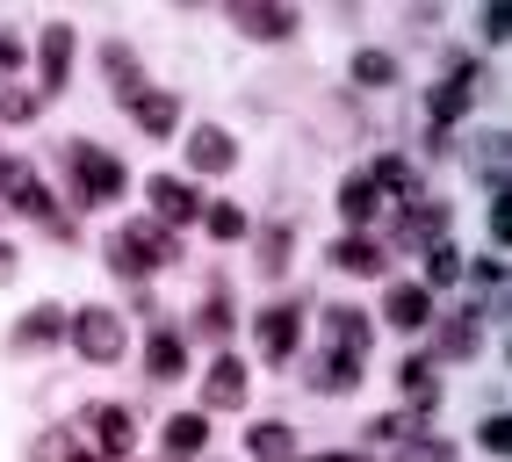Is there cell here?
I'll use <instances>...</instances> for the list:
<instances>
[{
    "instance_id": "11",
    "label": "cell",
    "mask_w": 512,
    "mask_h": 462,
    "mask_svg": "<svg viewBox=\"0 0 512 462\" xmlns=\"http://www.w3.org/2000/svg\"><path fill=\"white\" fill-rule=\"evenodd\" d=\"M469 87H476V58H462V65H455V80H448V87H433V102H426V109H433V123H455V116L469 109Z\"/></svg>"
},
{
    "instance_id": "23",
    "label": "cell",
    "mask_w": 512,
    "mask_h": 462,
    "mask_svg": "<svg viewBox=\"0 0 512 462\" xmlns=\"http://www.w3.org/2000/svg\"><path fill=\"white\" fill-rule=\"evenodd\" d=\"M339 217H347V224H368V217H375V188H368V174H354L347 188H339Z\"/></svg>"
},
{
    "instance_id": "12",
    "label": "cell",
    "mask_w": 512,
    "mask_h": 462,
    "mask_svg": "<svg viewBox=\"0 0 512 462\" xmlns=\"http://www.w3.org/2000/svg\"><path fill=\"white\" fill-rule=\"evenodd\" d=\"M296 333H303V318L282 304V311H260V347H267V361H289L296 354Z\"/></svg>"
},
{
    "instance_id": "37",
    "label": "cell",
    "mask_w": 512,
    "mask_h": 462,
    "mask_svg": "<svg viewBox=\"0 0 512 462\" xmlns=\"http://www.w3.org/2000/svg\"><path fill=\"white\" fill-rule=\"evenodd\" d=\"M73 462H101V455H87V448H73Z\"/></svg>"
},
{
    "instance_id": "3",
    "label": "cell",
    "mask_w": 512,
    "mask_h": 462,
    "mask_svg": "<svg viewBox=\"0 0 512 462\" xmlns=\"http://www.w3.org/2000/svg\"><path fill=\"white\" fill-rule=\"evenodd\" d=\"M65 167H73L87 203H116L123 195V159H109L101 145H65Z\"/></svg>"
},
{
    "instance_id": "26",
    "label": "cell",
    "mask_w": 512,
    "mask_h": 462,
    "mask_svg": "<svg viewBox=\"0 0 512 462\" xmlns=\"http://www.w3.org/2000/svg\"><path fill=\"white\" fill-rule=\"evenodd\" d=\"M202 224H210V239H246V210L238 203H202Z\"/></svg>"
},
{
    "instance_id": "21",
    "label": "cell",
    "mask_w": 512,
    "mask_h": 462,
    "mask_svg": "<svg viewBox=\"0 0 512 462\" xmlns=\"http://www.w3.org/2000/svg\"><path fill=\"white\" fill-rule=\"evenodd\" d=\"M332 260H339V268H354V275H383V246H368V239H339Z\"/></svg>"
},
{
    "instance_id": "7",
    "label": "cell",
    "mask_w": 512,
    "mask_h": 462,
    "mask_svg": "<svg viewBox=\"0 0 512 462\" xmlns=\"http://www.w3.org/2000/svg\"><path fill=\"white\" fill-rule=\"evenodd\" d=\"M0 195L22 210V217H44V224H58V210H51V195H44V181H37V167H0Z\"/></svg>"
},
{
    "instance_id": "17",
    "label": "cell",
    "mask_w": 512,
    "mask_h": 462,
    "mask_svg": "<svg viewBox=\"0 0 512 462\" xmlns=\"http://www.w3.org/2000/svg\"><path fill=\"white\" fill-rule=\"evenodd\" d=\"M130 109H138V123L152 130V138H174V116H181V102H174V94H152V87H145Z\"/></svg>"
},
{
    "instance_id": "20",
    "label": "cell",
    "mask_w": 512,
    "mask_h": 462,
    "mask_svg": "<svg viewBox=\"0 0 512 462\" xmlns=\"http://www.w3.org/2000/svg\"><path fill=\"white\" fill-rule=\"evenodd\" d=\"M440 224H448V217H440L433 203H426V210H404V217H397V239H404V246H440Z\"/></svg>"
},
{
    "instance_id": "10",
    "label": "cell",
    "mask_w": 512,
    "mask_h": 462,
    "mask_svg": "<svg viewBox=\"0 0 512 462\" xmlns=\"http://www.w3.org/2000/svg\"><path fill=\"white\" fill-rule=\"evenodd\" d=\"M37 58H44V94H58L65 73H73V29L51 22V29H44V44H37Z\"/></svg>"
},
{
    "instance_id": "29",
    "label": "cell",
    "mask_w": 512,
    "mask_h": 462,
    "mask_svg": "<svg viewBox=\"0 0 512 462\" xmlns=\"http://www.w3.org/2000/svg\"><path fill=\"white\" fill-rule=\"evenodd\" d=\"M440 354H476V318H469V311L448 325V333H440Z\"/></svg>"
},
{
    "instance_id": "27",
    "label": "cell",
    "mask_w": 512,
    "mask_h": 462,
    "mask_svg": "<svg viewBox=\"0 0 512 462\" xmlns=\"http://www.w3.org/2000/svg\"><path fill=\"white\" fill-rule=\"evenodd\" d=\"M354 80H368V87H390V80H397L390 51H361V58H354Z\"/></svg>"
},
{
    "instance_id": "34",
    "label": "cell",
    "mask_w": 512,
    "mask_h": 462,
    "mask_svg": "<svg viewBox=\"0 0 512 462\" xmlns=\"http://www.w3.org/2000/svg\"><path fill=\"white\" fill-rule=\"evenodd\" d=\"M404 462H448V441H419V448L404 455Z\"/></svg>"
},
{
    "instance_id": "33",
    "label": "cell",
    "mask_w": 512,
    "mask_h": 462,
    "mask_svg": "<svg viewBox=\"0 0 512 462\" xmlns=\"http://www.w3.org/2000/svg\"><path fill=\"white\" fill-rule=\"evenodd\" d=\"M484 448H512V426L505 419H484Z\"/></svg>"
},
{
    "instance_id": "2",
    "label": "cell",
    "mask_w": 512,
    "mask_h": 462,
    "mask_svg": "<svg viewBox=\"0 0 512 462\" xmlns=\"http://www.w3.org/2000/svg\"><path fill=\"white\" fill-rule=\"evenodd\" d=\"M116 260V275H145V268H166V260H181V239L166 224H138V231H123V239L109 246Z\"/></svg>"
},
{
    "instance_id": "35",
    "label": "cell",
    "mask_w": 512,
    "mask_h": 462,
    "mask_svg": "<svg viewBox=\"0 0 512 462\" xmlns=\"http://www.w3.org/2000/svg\"><path fill=\"white\" fill-rule=\"evenodd\" d=\"M311 462H361V455H347V448H332V455H311Z\"/></svg>"
},
{
    "instance_id": "5",
    "label": "cell",
    "mask_w": 512,
    "mask_h": 462,
    "mask_svg": "<svg viewBox=\"0 0 512 462\" xmlns=\"http://www.w3.org/2000/svg\"><path fill=\"white\" fill-rule=\"evenodd\" d=\"M152 224H195L202 217V195L188 188V181H174V174H152Z\"/></svg>"
},
{
    "instance_id": "22",
    "label": "cell",
    "mask_w": 512,
    "mask_h": 462,
    "mask_svg": "<svg viewBox=\"0 0 512 462\" xmlns=\"http://www.w3.org/2000/svg\"><path fill=\"white\" fill-rule=\"evenodd\" d=\"M289 448H296L289 426H253V434H246V455H260V462H282Z\"/></svg>"
},
{
    "instance_id": "6",
    "label": "cell",
    "mask_w": 512,
    "mask_h": 462,
    "mask_svg": "<svg viewBox=\"0 0 512 462\" xmlns=\"http://www.w3.org/2000/svg\"><path fill=\"white\" fill-rule=\"evenodd\" d=\"M231 159H238L231 130H217V123H195L188 130V167L195 174H231Z\"/></svg>"
},
{
    "instance_id": "16",
    "label": "cell",
    "mask_w": 512,
    "mask_h": 462,
    "mask_svg": "<svg viewBox=\"0 0 512 462\" xmlns=\"http://www.w3.org/2000/svg\"><path fill=\"white\" fill-rule=\"evenodd\" d=\"M65 325H73V318H65L58 304H44V311H29V318L15 325V347H44V340H65Z\"/></svg>"
},
{
    "instance_id": "19",
    "label": "cell",
    "mask_w": 512,
    "mask_h": 462,
    "mask_svg": "<svg viewBox=\"0 0 512 462\" xmlns=\"http://www.w3.org/2000/svg\"><path fill=\"white\" fill-rule=\"evenodd\" d=\"M145 369H152L159 383H174V376L188 369V347H181V333H152V354H145Z\"/></svg>"
},
{
    "instance_id": "28",
    "label": "cell",
    "mask_w": 512,
    "mask_h": 462,
    "mask_svg": "<svg viewBox=\"0 0 512 462\" xmlns=\"http://www.w3.org/2000/svg\"><path fill=\"white\" fill-rule=\"evenodd\" d=\"M455 275H462V260H455V246H448V239H440V246H433V260H426V282H433V289H448Z\"/></svg>"
},
{
    "instance_id": "8",
    "label": "cell",
    "mask_w": 512,
    "mask_h": 462,
    "mask_svg": "<svg viewBox=\"0 0 512 462\" xmlns=\"http://www.w3.org/2000/svg\"><path fill=\"white\" fill-rule=\"evenodd\" d=\"M202 405H217V412L246 405V361H238V354H217L210 361V376H202Z\"/></svg>"
},
{
    "instance_id": "15",
    "label": "cell",
    "mask_w": 512,
    "mask_h": 462,
    "mask_svg": "<svg viewBox=\"0 0 512 462\" xmlns=\"http://www.w3.org/2000/svg\"><path fill=\"white\" fill-rule=\"evenodd\" d=\"M231 22L246 29V37H289V29H296L289 8H253V0H246V8H231Z\"/></svg>"
},
{
    "instance_id": "4",
    "label": "cell",
    "mask_w": 512,
    "mask_h": 462,
    "mask_svg": "<svg viewBox=\"0 0 512 462\" xmlns=\"http://www.w3.org/2000/svg\"><path fill=\"white\" fill-rule=\"evenodd\" d=\"M65 333H73V347H80L87 361H116V354H123V318H116V311H80Z\"/></svg>"
},
{
    "instance_id": "18",
    "label": "cell",
    "mask_w": 512,
    "mask_h": 462,
    "mask_svg": "<svg viewBox=\"0 0 512 462\" xmlns=\"http://www.w3.org/2000/svg\"><path fill=\"white\" fill-rule=\"evenodd\" d=\"M368 188H375V195H383V188H390V195H412V188H419V174H412V159L383 152V159L368 167Z\"/></svg>"
},
{
    "instance_id": "14",
    "label": "cell",
    "mask_w": 512,
    "mask_h": 462,
    "mask_svg": "<svg viewBox=\"0 0 512 462\" xmlns=\"http://www.w3.org/2000/svg\"><path fill=\"white\" fill-rule=\"evenodd\" d=\"M426 318H433V296H426L419 282H404V289H390V325H404V333H419Z\"/></svg>"
},
{
    "instance_id": "13",
    "label": "cell",
    "mask_w": 512,
    "mask_h": 462,
    "mask_svg": "<svg viewBox=\"0 0 512 462\" xmlns=\"http://www.w3.org/2000/svg\"><path fill=\"white\" fill-rule=\"evenodd\" d=\"M202 448H210V419H202V412H181L174 426H166V455H174V462H188Z\"/></svg>"
},
{
    "instance_id": "1",
    "label": "cell",
    "mask_w": 512,
    "mask_h": 462,
    "mask_svg": "<svg viewBox=\"0 0 512 462\" xmlns=\"http://www.w3.org/2000/svg\"><path fill=\"white\" fill-rule=\"evenodd\" d=\"M368 333H375V325H368L354 304H332V311H325V369H318L325 390H354V383H361V369H368Z\"/></svg>"
},
{
    "instance_id": "32",
    "label": "cell",
    "mask_w": 512,
    "mask_h": 462,
    "mask_svg": "<svg viewBox=\"0 0 512 462\" xmlns=\"http://www.w3.org/2000/svg\"><path fill=\"white\" fill-rule=\"evenodd\" d=\"M22 58H29V51H22V37H8V29H0V73H15Z\"/></svg>"
},
{
    "instance_id": "36",
    "label": "cell",
    "mask_w": 512,
    "mask_h": 462,
    "mask_svg": "<svg viewBox=\"0 0 512 462\" xmlns=\"http://www.w3.org/2000/svg\"><path fill=\"white\" fill-rule=\"evenodd\" d=\"M8 268H15V253H8V246H0V275H8Z\"/></svg>"
},
{
    "instance_id": "25",
    "label": "cell",
    "mask_w": 512,
    "mask_h": 462,
    "mask_svg": "<svg viewBox=\"0 0 512 462\" xmlns=\"http://www.w3.org/2000/svg\"><path fill=\"white\" fill-rule=\"evenodd\" d=\"M109 80H116V94H123V102H138V94H145V73H138V58H130L123 44L109 51Z\"/></svg>"
},
{
    "instance_id": "9",
    "label": "cell",
    "mask_w": 512,
    "mask_h": 462,
    "mask_svg": "<svg viewBox=\"0 0 512 462\" xmlns=\"http://www.w3.org/2000/svg\"><path fill=\"white\" fill-rule=\"evenodd\" d=\"M94 441H101V462H116V455L138 448V419L123 405H94Z\"/></svg>"
},
{
    "instance_id": "30",
    "label": "cell",
    "mask_w": 512,
    "mask_h": 462,
    "mask_svg": "<svg viewBox=\"0 0 512 462\" xmlns=\"http://www.w3.org/2000/svg\"><path fill=\"white\" fill-rule=\"evenodd\" d=\"M29 116H37V94H29V87H8V94H0V123H29Z\"/></svg>"
},
{
    "instance_id": "31",
    "label": "cell",
    "mask_w": 512,
    "mask_h": 462,
    "mask_svg": "<svg viewBox=\"0 0 512 462\" xmlns=\"http://www.w3.org/2000/svg\"><path fill=\"white\" fill-rule=\"evenodd\" d=\"M282 260H289V231H267V239H260V268H267V275H275V268H282Z\"/></svg>"
},
{
    "instance_id": "24",
    "label": "cell",
    "mask_w": 512,
    "mask_h": 462,
    "mask_svg": "<svg viewBox=\"0 0 512 462\" xmlns=\"http://www.w3.org/2000/svg\"><path fill=\"white\" fill-rule=\"evenodd\" d=\"M404 398H412V412H426L440 398V376L426 369V361H404Z\"/></svg>"
}]
</instances>
